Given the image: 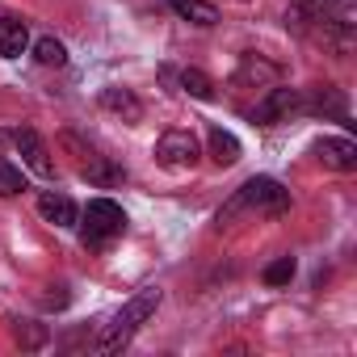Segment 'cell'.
Masks as SVG:
<instances>
[{
  "mask_svg": "<svg viewBox=\"0 0 357 357\" xmlns=\"http://www.w3.org/2000/svg\"><path fill=\"white\" fill-rule=\"evenodd\" d=\"M315 155H319L328 168H336V172H353V168H357V143L344 139V135H324V139L315 143Z\"/></svg>",
  "mask_w": 357,
  "mask_h": 357,
  "instance_id": "7",
  "label": "cell"
},
{
  "mask_svg": "<svg viewBox=\"0 0 357 357\" xmlns=\"http://www.w3.org/2000/svg\"><path fill=\"white\" fill-rule=\"evenodd\" d=\"M30 47V30L22 17H0V59H17Z\"/></svg>",
  "mask_w": 357,
  "mask_h": 357,
  "instance_id": "13",
  "label": "cell"
},
{
  "mask_svg": "<svg viewBox=\"0 0 357 357\" xmlns=\"http://www.w3.org/2000/svg\"><path fill=\"white\" fill-rule=\"evenodd\" d=\"M160 298H164V294H160V286H143V290H139V294H135V298H130V303H126V307L109 319V324H105V332L93 340V353H101V357L122 353V349L135 340V332H139V328L155 315Z\"/></svg>",
  "mask_w": 357,
  "mask_h": 357,
  "instance_id": "1",
  "label": "cell"
},
{
  "mask_svg": "<svg viewBox=\"0 0 357 357\" xmlns=\"http://www.w3.org/2000/svg\"><path fill=\"white\" fill-rule=\"evenodd\" d=\"M198 160H202V147H198L194 130H164L155 139V164L168 172H190V168H198Z\"/></svg>",
  "mask_w": 357,
  "mask_h": 357,
  "instance_id": "4",
  "label": "cell"
},
{
  "mask_svg": "<svg viewBox=\"0 0 357 357\" xmlns=\"http://www.w3.org/2000/svg\"><path fill=\"white\" fill-rule=\"evenodd\" d=\"M34 59H38L43 68H63V63H68V47H63L59 38L43 34V38L34 43Z\"/></svg>",
  "mask_w": 357,
  "mask_h": 357,
  "instance_id": "17",
  "label": "cell"
},
{
  "mask_svg": "<svg viewBox=\"0 0 357 357\" xmlns=\"http://www.w3.org/2000/svg\"><path fill=\"white\" fill-rule=\"evenodd\" d=\"M168 9L181 17V22H190V26H215L219 22V9L211 5V0H168Z\"/></svg>",
  "mask_w": 357,
  "mask_h": 357,
  "instance_id": "14",
  "label": "cell"
},
{
  "mask_svg": "<svg viewBox=\"0 0 357 357\" xmlns=\"http://www.w3.org/2000/svg\"><path fill=\"white\" fill-rule=\"evenodd\" d=\"M240 5H244V0H240Z\"/></svg>",
  "mask_w": 357,
  "mask_h": 357,
  "instance_id": "22",
  "label": "cell"
},
{
  "mask_svg": "<svg viewBox=\"0 0 357 357\" xmlns=\"http://www.w3.org/2000/svg\"><path fill=\"white\" fill-rule=\"evenodd\" d=\"M26 190V172L9 160H0V198H17Z\"/></svg>",
  "mask_w": 357,
  "mask_h": 357,
  "instance_id": "18",
  "label": "cell"
},
{
  "mask_svg": "<svg viewBox=\"0 0 357 357\" xmlns=\"http://www.w3.org/2000/svg\"><path fill=\"white\" fill-rule=\"evenodd\" d=\"M80 176H84L89 185H97V190H114V185L126 181V168L114 164V160H105V155H89V160L80 164Z\"/></svg>",
  "mask_w": 357,
  "mask_h": 357,
  "instance_id": "10",
  "label": "cell"
},
{
  "mask_svg": "<svg viewBox=\"0 0 357 357\" xmlns=\"http://www.w3.org/2000/svg\"><path fill=\"white\" fill-rule=\"evenodd\" d=\"M294 269H298V265H294V257H278L273 265H265V273H261V278H265V286H290Z\"/></svg>",
  "mask_w": 357,
  "mask_h": 357,
  "instance_id": "20",
  "label": "cell"
},
{
  "mask_svg": "<svg viewBox=\"0 0 357 357\" xmlns=\"http://www.w3.org/2000/svg\"><path fill=\"white\" fill-rule=\"evenodd\" d=\"M5 143H13V130H5V126H0V151H5Z\"/></svg>",
  "mask_w": 357,
  "mask_h": 357,
  "instance_id": "21",
  "label": "cell"
},
{
  "mask_svg": "<svg viewBox=\"0 0 357 357\" xmlns=\"http://www.w3.org/2000/svg\"><path fill=\"white\" fill-rule=\"evenodd\" d=\"M13 147L22 151V160H26V168L34 172V176H55V160H51V151H47V143H43V135L34 130V126H17L13 130Z\"/></svg>",
  "mask_w": 357,
  "mask_h": 357,
  "instance_id": "6",
  "label": "cell"
},
{
  "mask_svg": "<svg viewBox=\"0 0 357 357\" xmlns=\"http://www.w3.org/2000/svg\"><path fill=\"white\" fill-rule=\"evenodd\" d=\"M176 84H181V93H190L198 101H215V80L206 72H198V68H185L181 76H176Z\"/></svg>",
  "mask_w": 357,
  "mask_h": 357,
  "instance_id": "16",
  "label": "cell"
},
{
  "mask_svg": "<svg viewBox=\"0 0 357 357\" xmlns=\"http://www.w3.org/2000/svg\"><path fill=\"white\" fill-rule=\"evenodd\" d=\"M101 109L105 114H118L122 122H139L143 118V101L130 89H118V84L114 89H101Z\"/></svg>",
  "mask_w": 357,
  "mask_h": 357,
  "instance_id": "11",
  "label": "cell"
},
{
  "mask_svg": "<svg viewBox=\"0 0 357 357\" xmlns=\"http://www.w3.org/2000/svg\"><path fill=\"white\" fill-rule=\"evenodd\" d=\"M236 211H257V215L278 219V215L290 211V190H286L282 181H273V176H252V181H244V185L236 190V198L219 211V227H223Z\"/></svg>",
  "mask_w": 357,
  "mask_h": 357,
  "instance_id": "2",
  "label": "cell"
},
{
  "mask_svg": "<svg viewBox=\"0 0 357 357\" xmlns=\"http://www.w3.org/2000/svg\"><path fill=\"white\" fill-rule=\"evenodd\" d=\"M298 109H311V114H336V118H349V101L336 84H319L311 89V97H303Z\"/></svg>",
  "mask_w": 357,
  "mask_h": 357,
  "instance_id": "12",
  "label": "cell"
},
{
  "mask_svg": "<svg viewBox=\"0 0 357 357\" xmlns=\"http://www.w3.org/2000/svg\"><path fill=\"white\" fill-rule=\"evenodd\" d=\"M13 336H17L22 349H43L47 344V328L43 324H30V319H17L13 324Z\"/></svg>",
  "mask_w": 357,
  "mask_h": 357,
  "instance_id": "19",
  "label": "cell"
},
{
  "mask_svg": "<svg viewBox=\"0 0 357 357\" xmlns=\"http://www.w3.org/2000/svg\"><path fill=\"white\" fill-rule=\"evenodd\" d=\"M38 215H43L47 223H55V227H76V223H80L76 202H72L68 194H55V190H43V194H38Z\"/></svg>",
  "mask_w": 357,
  "mask_h": 357,
  "instance_id": "8",
  "label": "cell"
},
{
  "mask_svg": "<svg viewBox=\"0 0 357 357\" xmlns=\"http://www.w3.org/2000/svg\"><path fill=\"white\" fill-rule=\"evenodd\" d=\"M76 227H80L84 248H109L118 236H126V211L114 198H93L84 206V223Z\"/></svg>",
  "mask_w": 357,
  "mask_h": 357,
  "instance_id": "3",
  "label": "cell"
},
{
  "mask_svg": "<svg viewBox=\"0 0 357 357\" xmlns=\"http://www.w3.org/2000/svg\"><path fill=\"white\" fill-rule=\"evenodd\" d=\"M298 105H303V93H298V89H282V84H273V89H265V97L252 105V122H261V126H278V122H286Z\"/></svg>",
  "mask_w": 357,
  "mask_h": 357,
  "instance_id": "5",
  "label": "cell"
},
{
  "mask_svg": "<svg viewBox=\"0 0 357 357\" xmlns=\"http://www.w3.org/2000/svg\"><path fill=\"white\" fill-rule=\"evenodd\" d=\"M278 76H282V72H278L269 59H261V55H244V63H240V72H236L231 84H236V89H252V84H257V89H273Z\"/></svg>",
  "mask_w": 357,
  "mask_h": 357,
  "instance_id": "9",
  "label": "cell"
},
{
  "mask_svg": "<svg viewBox=\"0 0 357 357\" xmlns=\"http://www.w3.org/2000/svg\"><path fill=\"white\" fill-rule=\"evenodd\" d=\"M206 143H211V160H215L219 168H231V164L240 160V139H236L231 130L211 126V130H206Z\"/></svg>",
  "mask_w": 357,
  "mask_h": 357,
  "instance_id": "15",
  "label": "cell"
}]
</instances>
